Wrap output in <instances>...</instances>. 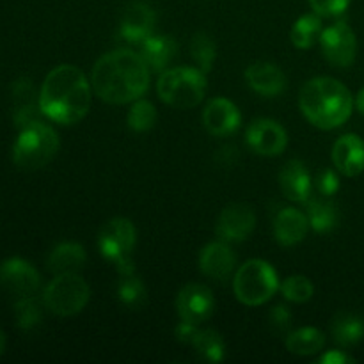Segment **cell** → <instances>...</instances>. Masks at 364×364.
I'll return each mask as SVG.
<instances>
[{
  "mask_svg": "<svg viewBox=\"0 0 364 364\" xmlns=\"http://www.w3.org/2000/svg\"><path fill=\"white\" fill-rule=\"evenodd\" d=\"M91 84L103 102L112 105L132 103L148 91L149 66L134 50H114L96 60Z\"/></svg>",
  "mask_w": 364,
  "mask_h": 364,
  "instance_id": "6da1fadb",
  "label": "cell"
},
{
  "mask_svg": "<svg viewBox=\"0 0 364 364\" xmlns=\"http://www.w3.org/2000/svg\"><path fill=\"white\" fill-rule=\"evenodd\" d=\"M92 84L73 64H60L46 75L39 92V107L48 119L75 124L89 112Z\"/></svg>",
  "mask_w": 364,
  "mask_h": 364,
  "instance_id": "7a4b0ae2",
  "label": "cell"
},
{
  "mask_svg": "<svg viewBox=\"0 0 364 364\" xmlns=\"http://www.w3.org/2000/svg\"><path fill=\"white\" fill-rule=\"evenodd\" d=\"M299 107L306 119L316 128L333 130L341 127L354 110L350 91L340 80L316 77L306 82L299 96Z\"/></svg>",
  "mask_w": 364,
  "mask_h": 364,
  "instance_id": "3957f363",
  "label": "cell"
},
{
  "mask_svg": "<svg viewBox=\"0 0 364 364\" xmlns=\"http://www.w3.org/2000/svg\"><path fill=\"white\" fill-rule=\"evenodd\" d=\"M59 151V135L41 119L21 128L13 146V160L20 169L36 171L45 167Z\"/></svg>",
  "mask_w": 364,
  "mask_h": 364,
  "instance_id": "277c9868",
  "label": "cell"
},
{
  "mask_svg": "<svg viewBox=\"0 0 364 364\" xmlns=\"http://www.w3.org/2000/svg\"><path fill=\"white\" fill-rule=\"evenodd\" d=\"M156 92L164 103L174 109H192L205 98L206 77L199 68H173L159 78Z\"/></svg>",
  "mask_w": 364,
  "mask_h": 364,
  "instance_id": "5b68a950",
  "label": "cell"
},
{
  "mask_svg": "<svg viewBox=\"0 0 364 364\" xmlns=\"http://www.w3.org/2000/svg\"><path fill=\"white\" fill-rule=\"evenodd\" d=\"M279 288V279L270 263L265 259H249L235 272V297L245 306H262L274 297Z\"/></svg>",
  "mask_w": 364,
  "mask_h": 364,
  "instance_id": "8992f818",
  "label": "cell"
},
{
  "mask_svg": "<svg viewBox=\"0 0 364 364\" xmlns=\"http://www.w3.org/2000/svg\"><path fill=\"white\" fill-rule=\"evenodd\" d=\"M91 290L78 274H60L48 283L43 294V302L59 316H73L87 306Z\"/></svg>",
  "mask_w": 364,
  "mask_h": 364,
  "instance_id": "52a82bcc",
  "label": "cell"
},
{
  "mask_svg": "<svg viewBox=\"0 0 364 364\" xmlns=\"http://www.w3.org/2000/svg\"><path fill=\"white\" fill-rule=\"evenodd\" d=\"M323 57L336 68H348L358 55V39L347 21H334L320 34Z\"/></svg>",
  "mask_w": 364,
  "mask_h": 364,
  "instance_id": "ba28073f",
  "label": "cell"
},
{
  "mask_svg": "<svg viewBox=\"0 0 364 364\" xmlns=\"http://www.w3.org/2000/svg\"><path fill=\"white\" fill-rule=\"evenodd\" d=\"M135 240H137L135 226L132 224V220L123 219V217L107 220L98 233V247L103 258L114 263L132 255Z\"/></svg>",
  "mask_w": 364,
  "mask_h": 364,
  "instance_id": "9c48e42d",
  "label": "cell"
},
{
  "mask_svg": "<svg viewBox=\"0 0 364 364\" xmlns=\"http://www.w3.org/2000/svg\"><path fill=\"white\" fill-rule=\"evenodd\" d=\"M245 141H247L249 148L258 155L277 156L287 148L288 135L277 121L259 117L249 124L247 132H245Z\"/></svg>",
  "mask_w": 364,
  "mask_h": 364,
  "instance_id": "30bf717a",
  "label": "cell"
},
{
  "mask_svg": "<svg viewBox=\"0 0 364 364\" xmlns=\"http://www.w3.org/2000/svg\"><path fill=\"white\" fill-rule=\"evenodd\" d=\"M213 308H215V299H213L212 290L205 284H187L178 294L176 309L180 320L183 322L199 326L212 316Z\"/></svg>",
  "mask_w": 364,
  "mask_h": 364,
  "instance_id": "8fae6325",
  "label": "cell"
},
{
  "mask_svg": "<svg viewBox=\"0 0 364 364\" xmlns=\"http://www.w3.org/2000/svg\"><path fill=\"white\" fill-rule=\"evenodd\" d=\"M256 228V213L244 203H235L220 212L217 220V237L223 242H244Z\"/></svg>",
  "mask_w": 364,
  "mask_h": 364,
  "instance_id": "7c38bea8",
  "label": "cell"
},
{
  "mask_svg": "<svg viewBox=\"0 0 364 364\" xmlns=\"http://www.w3.org/2000/svg\"><path fill=\"white\" fill-rule=\"evenodd\" d=\"M0 284L16 297H28L39 290L41 277L25 259L9 258L0 265Z\"/></svg>",
  "mask_w": 364,
  "mask_h": 364,
  "instance_id": "4fadbf2b",
  "label": "cell"
},
{
  "mask_svg": "<svg viewBox=\"0 0 364 364\" xmlns=\"http://www.w3.org/2000/svg\"><path fill=\"white\" fill-rule=\"evenodd\" d=\"M156 23V13L146 2H132L124 9L119 23V38L128 43L141 45L153 34Z\"/></svg>",
  "mask_w": 364,
  "mask_h": 364,
  "instance_id": "5bb4252c",
  "label": "cell"
},
{
  "mask_svg": "<svg viewBox=\"0 0 364 364\" xmlns=\"http://www.w3.org/2000/svg\"><path fill=\"white\" fill-rule=\"evenodd\" d=\"M242 114L238 107L228 98H213L203 110V124L206 132L215 137H226L240 128Z\"/></svg>",
  "mask_w": 364,
  "mask_h": 364,
  "instance_id": "9a60e30c",
  "label": "cell"
},
{
  "mask_svg": "<svg viewBox=\"0 0 364 364\" xmlns=\"http://www.w3.org/2000/svg\"><path fill=\"white\" fill-rule=\"evenodd\" d=\"M245 82L252 91L265 98H276L287 89V75L279 66L267 60L251 64L245 70Z\"/></svg>",
  "mask_w": 364,
  "mask_h": 364,
  "instance_id": "2e32d148",
  "label": "cell"
},
{
  "mask_svg": "<svg viewBox=\"0 0 364 364\" xmlns=\"http://www.w3.org/2000/svg\"><path fill=\"white\" fill-rule=\"evenodd\" d=\"M237 267V256L228 242H212L199 255V269L206 277L215 281H228Z\"/></svg>",
  "mask_w": 364,
  "mask_h": 364,
  "instance_id": "e0dca14e",
  "label": "cell"
},
{
  "mask_svg": "<svg viewBox=\"0 0 364 364\" xmlns=\"http://www.w3.org/2000/svg\"><path fill=\"white\" fill-rule=\"evenodd\" d=\"M333 162L341 174L359 176L364 171V141L359 135L347 134L334 142Z\"/></svg>",
  "mask_w": 364,
  "mask_h": 364,
  "instance_id": "ac0fdd59",
  "label": "cell"
},
{
  "mask_svg": "<svg viewBox=\"0 0 364 364\" xmlns=\"http://www.w3.org/2000/svg\"><path fill=\"white\" fill-rule=\"evenodd\" d=\"M308 230V215L297 208H281L274 219V237L284 247H291L304 240Z\"/></svg>",
  "mask_w": 364,
  "mask_h": 364,
  "instance_id": "d6986e66",
  "label": "cell"
},
{
  "mask_svg": "<svg viewBox=\"0 0 364 364\" xmlns=\"http://www.w3.org/2000/svg\"><path fill=\"white\" fill-rule=\"evenodd\" d=\"M279 187L290 201L306 203L311 198V176L301 160H290L279 173Z\"/></svg>",
  "mask_w": 364,
  "mask_h": 364,
  "instance_id": "ffe728a7",
  "label": "cell"
},
{
  "mask_svg": "<svg viewBox=\"0 0 364 364\" xmlns=\"http://www.w3.org/2000/svg\"><path fill=\"white\" fill-rule=\"evenodd\" d=\"M13 119L20 130L34 121H39V114L43 112L39 102L36 103V89L28 78H18L13 84Z\"/></svg>",
  "mask_w": 364,
  "mask_h": 364,
  "instance_id": "44dd1931",
  "label": "cell"
},
{
  "mask_svg": "<svg viewBox=\"0 0 364 364\" xmlns=\"http://www.w3.org/2000/svg\"><path fill=\"white\" fill-rule=\"evenodd\" d=\"M176 43L173 38L162 34H151L141 43V55L153 71H166L176 55Z\"/></svg>",
  "mask_w": 364,
  "mask_h": 364,
  "instance_id": "7402d4cb",
  "label": "cell"
},
{
  "mask_svg": "<svg viewBox=\"0 0 364 364\" xmlns=\"http://www.w3.org/2000/svg\"><path fill=\"white\" fill-rule=\"evenodd\" d=\"M85 249L75 242H63L48 256V270L55 276L60 274H77L85 265Z\"/></svg>",
  "mask_w": 364,
  "mask_h": 364,
  "instance_id": "603a6c76",
  "label": "cell"
},
{
  "mask_svg": "<svg viewBox=\"0 0 364 364\" xmlns=\"http://www.w3.org/2000/svg\"><path fill=\"white\" fill-rule=\"evenodd\" d=\"M306 205V215H308L309 226L316 233H327L334 230L340 223V210L336 203L331 201L329 198H309Z\"/></svg>",
  "mask_w": 364,
  "mask_h": 364,
  "instance_id": "cb8c5ba5",
  "label": "cell"
},
{
  "mask_svg": "<svg viewBox=\"0 0 364 364\" xmlns=\"http://www.w3.org/2000/svg\"><path fill=\"white\" fill-rule=\"evenodd\" d=\"M334 341L341 347H354L364 340V316L358 313H338L331 323Z\"/></svg>",
  "mask_w": 364,
  "mask_h": 364,
  "instance_id": "d4e9b609",
  "label": "cell"
},
{
  "mask_svg": "<svg viewBox=\"0 0 364 364\" xmlns=\"http://www.w3.org/2000/svg\"><path fill=\"white\" fill-rule=\"evenodd\" d=\"M326 345V334L316 327H302L287 336L288 352L297 355H311L320 352Z\"/></svg>",
  "mask_w": 364,
  "mask_h": 364,
  "instance_id": "484cf974",
  "label": "cell"
},
{
  "mask_svg": "<svg viewBox=\"0 0 364 364\" xmlns=\"http://www.w3.org/2000/svg\"><path fill=\"white\" fill-rule=\"evenodd\" d=\"M322 16L316 13L302 14L297 21L294 23L290 32V39L294 46L301 50H308L315 45L322 34Z\"/></svg>",
  "mask_w": 364,
  "mask_h": 364,
  "instance_id": "4316f807",
  "label": "cell"
},
{
  "mask_svg": "<svg viewBox=\"0 0 364 364\" xmlns=\"http://www.w3.org/2000/svg\"><path fill=\"white\" fill-rule=\"evenodd\" d=\"M117 297L124 308L141 309L148 302V291L137 274H127L117 283Z\"/></svg>",
  "mask_w": 364,
  "mask_h": 364,
  "instance_id": "83f0119b",
  "label": "cell"
},
{
  "mask_svg": "<svg viewBox=\"0 0 364 364\" xmlns=\"http://www.w3.org/2000/svg\"><path fill=\"white\" fill-rule=\"evenodd\" d=\"M192 347L205 361L210 363H220L226 354V345H224L223 336L213 329L198 331L194 341H192Z\"/></svg>",
  "mask_w": 364,
  "mask_h": 364,
  "instance_id": "f1b7e54d",
  "label": "cell"
},
{
  "mask_svg": "<svg viewBox=\"0 0 364 364\" xmlns=\"http://www.w3.org/2000/svg\"><path fill=\"white\" fill-rule=\"evenodd\" d=\"M191 55L194 59V63L198 64L199 70L203 73H208L213 68V63H215L217 48L213 39L210 38L205 32H198V34L192 36L191 41Z\"/></svg>",
  "mask_w": 364,
  "mask_h": 364,
  "instance_id": "f546056e",
  "label": "cell"
},
{
  "mask_svg": "<svg viewBox=\"0 0 364 364\" xmlns=\"http://www.w3.org/2000/svg\"><path fill=\"white\" fill-rule=\"evenodd\" d=\"M14 318H16V326L20 329H36L43 320V308L38 299H34L32 295L18 299V302L14 304Z\"/></svg>",
  "mask_w": 364,
  "mask_h": 364,
  "instance_id": "4dcf8cb0",
  "label": "cell"
},
{
  "mask_svg": "<svg viewBox=\"0 0 364 364\" xmlns=\"http://www.w3.org/2000/svg\"><path fill=\"white\" fill-rule=\"evenodd\" d=\"M128 127L134 132H149L156 123V109L148 100H135L127 117Z\"/></svg>",
  "mask_w": 364,
  "mask_h": 364,
  "instance_id": "1f68e13d",
  "label": "cell"
},
{
  "mask_svg": "<svg viewBox=\"0 0 364 364\" xmlns=\"http://www.w3.org/2000/svg\"><path fill=\"white\" fill-rule=\"evenodd\" d=\"M281 294L287 301L297 302V304H302V302H308L309 299L313 297V283L306 276H290L283 281L281 284Z\"/></svg>",
  "mask_w": 364,
  "mask_h": 364,
  "instance_id": "d6a6232c",
  "label": "cell"
},
{
  "mask_svg": "<svg viewBox=\"0 0 364 364\" xmlns=\"http://www.w3.org/2000/svg\"><path fill=\"white\" fill-rule=\"evenodd\" d=\"M316 14L326 18H334L343 14L348 9L352 0H308Z\"/></svg>",
  "mask_w": 364,
  "mask_h": 364,
  "instance_id": "836d02e7",
  "label": "cell"
},
{
  "mask_svg": "<svg viewBox=\"0 0 364 364\" xmlns=\"http://www.w3.org/2000/svg\"><path fill=\"white\" fill-rule=\"evenodd\" d=\"M269 326L276 334L288 333L291 326V311L287 306H274L269 315Z\"/></svg>",
  "mask_w": 364,
  "mask_h": 364,
  "instance_id": "e575fe53",
  "label": "cell"
},
{
  "mask_svg": "<svg viewBox=\"0 0 364 364\" xmlns=\"http://www.w3.org/2000/svg\"><path fill=\"white\" fill-rule=\"evenodd\" d=\"M316 188H318L320 196L323 198H333L334 194L340 188V178L334 171L331 169H322L318 174H316Z\"/></svg>",
  "mask_w": 364,
  "mask_h": 364,
  "instance_id": "d590c367",
  "label": "cell"
},
{
  "mask_svg": "<svg viewBox=\"0 0 364 364\" xmlns=\"http://www.w3.org/2000/svg\"><path fill=\"white\" fill-rule=\"evenodd\" d=\"M198 331L199 329L196 323H188V322H183V320H181L180 326L176 327V340L180 341V343L192 345V341H194Z\"/></svg>",
  "mask_w": 364,
  "mask_h": 364,
  "instance_id": "8d00e7d4",
  "label": "cell"
},
{
  "mask_svg": "<svg viewBox=\"0 0 364 364\" xmlns=\"http://www.w3.org/2000/svg\"><path fill=\"white\" fill-rule=\"evenodd\" d=\"M320 363H323V364H350V363H355V359H352L350 355H347L345 352H341V350H331V352H327L326 355H322Z\"/></svg>",
  "mask_w": 364,
  "mask_h": 364,
  "instance_id": "74e56055",
  "label": "cell"
},
{
  "mask_svg": "<svg viewBox=\"0 0 364 364\" xmlns=\"http://www.w3.org/2000/svg\"><path fill=\"white\" fill-rule=\"evenodd\" d=\"M355 107H358L359 112L364 116V87L358 92V98H355Z\"/></svg>",
  "mask_w": 364,
  "mask_h": 364,
  "instance_id": "f35d334b",
  "label": "cell"
},
{
  "mask_svg": "<svg viewBox=\"0 0 364 364\" xmlns=\"http://www.w3.org/2000/svg\"><path fill=\"white\" fill-rule=\"evenodd\" d=\"M6 350V334H4V331L0 329V354Z\"/></svg>",
  "mask_w": 364,
  "mask_h": 364,
  "instance_id": "ab89813d",
  "label": "cell"
}]
</instances>
